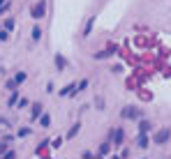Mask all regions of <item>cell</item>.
Returning a JSON list of instances; mask_svg holds the SVG:
<instances>
[{"instance_id":"obj_1","label":"cell","mask_w":171,"mask_h":159,"mask_svg":"<svg viewBox=\"0 0 171 159\" xmlns=\"http://www.w3.org/2000/svg\"><path fill=\"white\" fill-rule=\"evenodd\" d=\"M44 14V2H39V5L35 7V16H42Z\"/></svg>"},{"instance_id":"obj_3","label":"cell","mask_w":171,"mask_h":159,"mask_svg":"<svg viewBox=\"0 0 171 159\" xmlns=\"http://www.w3.org/2000/svg\"><path fill=\"white\" fill-rule=\"evenodd\" d=\"M139 145H141V148H146V145H148V143H146V136H139Z\"/></svg>"},{"instance_id":"obj_2","label":"cell","mask_w":171,"mask_h":159,"mask_svg":"<svg viewBox=\"0 0 171 159\" xmlns=\"http://www.w3.org/2000/svg\"><path fill=\"white\" fill-rule=\"evenodd\" d=\"M166 136H169V134H166V132H162V134H157V143H160V141H166Z\"/></svg>"}]
</instances>
